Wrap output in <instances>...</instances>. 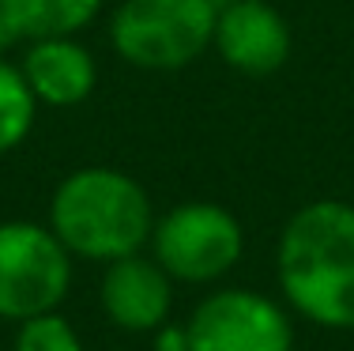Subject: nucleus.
<instances>
[{"mask_svg":"<svg viewBox=\"0 0 354 351\" xmlns=\"http://www.w3.org/2000/svg\"><path fill=\"white\" fill-rule=\"evenodd\" d=\"M12 351H83V340L61 310H46L15 325Z\"/></svg>","mask_w":354,"mask_h":351,"instance_id":"f8f14e48","label":"nucleus"},{"mask_svg":"<svg viewBox=\"0 0 354 351\" xmlns=\"http://www.w3.org/2000/svg\"><path fill=\"white\" fill-rule=\"evenodd\" d=\"M98 303L109 325L124 332H155L170 321L174 310V280L147 253H132L109 261L98 283Z\"/></svg>","mask_w":354,"mask_h":351,"instance_id":"6e6552de","label":"nucleus"},{"mask_svg":"<svg viewBox=\"0 0 354 351\" xmlns=\"http://www.w3.org/2000/svg\"><path fill=\"white\" fill-rule=\"evenodd\" d=\"M151 344H155V351H192L185 325H174V321L158 325V329L151 332Z\"/></svg>","mask_w":354,"mask_h":351,"instance_id":"ddd939ff","label":"nucleus"},{"mask_svg":"<svg viewBox=\"0 0 354 351\" xmlns=\"http://www.w3.org/2000/svg\"><path fill=\"white\" fill-rule=\"evenodd\" d=\"M72 291V253L49 231V223H0V317L27 321L35 314L61 310Z\"/></svg>","mask_w":354,"mask_h":351,"instance_id":"39448f33","label":"nucleus"},{"mask_svg":"<svg viewBox=\"0 0 354 351\" xmlns=\"http://www.w3.org/2000/svg\"><path fill=\"white\" fill-rule=\"evenodd\" d=\"M38 117V98L19 64L0 57V155L15 152L30 136Z\"/></svg>","mask_w":354,"mask_h":351,"instance_id":"9b49d317","label":"nucleus"},{"mask_svg":"<svg viewBox=\"0 0 354 351\" xmlns=\"http://www.w3.org/2000/svg\"><path fill=\"white\" fill-rule=\"evenodd\" d=\"M283 303L332 332H354V204L309 200L286 219L275 249Z\"/></svg>","mask_w":354,"mask_h":351,"instance_id":"f257e3e1","label":"nucleus"},{"mask_svg":"<svg viewBox=\"0 0 354 351\" xmlns=\"http://www.w3.org/2000/svg\"><path fill=\"white\" fill-rule=\"evenodd\" d=\"M147 246L174 283H218L245 253V231L230 208L185 200L166 215H155Z\"/></svg>","mask_w":354,"mask_h":351,"instance_id":"20e7f679","label":"nucleus"},{"mask_svg":"<svg viewBox=\"0 0 354 351\" xmlns=\"http://www.w3.org/2000/svg\"><path fill=\"white\" fill-rule=\"evenodd\" d=\"M19 35H15V27H12V23H8V15L4 12H0V57H8V53H12V49L15 46H19Z\"/></svg>","mask_w":354,"mask_h":351,"instance_id":"4468645a","label":"nucleus"},{"mask_svg":"<svg viewBox=\"0 0 354 351\" xmlns=\"http://www.w3.org/2000/svg\"><path fill=\"white\" fill-rule=\"evenodd\" d=\"M19 69L27 76L30 91H35L38 106H53V110L87 102L98 83L95 53L75 35L27 42V57H23Z\"/></svg>","mask_w":354,"mask_h":351,"instance_id":"1a4fd4ad","label":"nucleus"},{"mask_svg":"<svg viewBox=\"0 0 354 351\" xmlns=\"http://www.w3.org/2000/svg\"><path fill=\"white\" fill-rule=\"evenodd\" d=\"M49 231L83 261H121L143 253L155 231L147 189L117 166H80L49 200Z\"/></svg>","mask_w":354,"mask_h":351,"instance_id":"f03ea898","label":"nucleus"},{"mask_svg":"<svg viewBox=\"0 0 354 351\" xmlns=\"http://www.w3.org/2000/svg\"><path fill=\"white\" fill-rule=\"evenodd\" d=\"M215 0H121L109 19L117 57L143 72H177L212 49Z\"/></svg>","mask_w":354,"mask_h":351,"instance_id":"7ed1b4c3","label":"nucleus"},{"mask_svg":"<svg viewBox=\"0 0 354 351\" xmlns=\"http://www.w3.org/2000/svg\"><path fill=\"white\" fill-rule=\"evenodd\" d=\"M192 351H294L290 306L252 287L212 291L185 321Z\"/></svg>","mask_w":354,"mask_h":351,"instance_id":"423d86ee","label":"nucleus"},{"mask_svg":"<svg viewBox=\"0 0 354 351\" xmlns=\"http://www.w3.org/2000/svg\"><path fill=\"white\" fill-rule=\"evenodd\" d=\"M0 12L23 42L68 38L95 23L102 0H0Z\"/></svg>","mask_w":354,"mask_h":351,"instance_id":"9d476101","label":"nucleus"},{"mask_svg":"<svg viewBox=\"0 0 354 351\" xmlns=\"http://www.w3.org/2000/svg\"><path fill=\"white\" fill-rule=\"evenodd\" d=\"M212 49L245 76H272L290 61L294 35L283 12L268 0H226L215 15Z\"/></svg>","mask_w":354,"mask_h":351,"instance_id":"0eeeda50","label":"nucleus"}]
</instances>
